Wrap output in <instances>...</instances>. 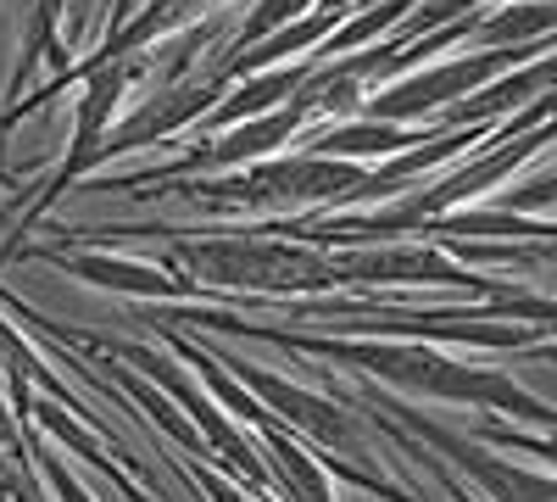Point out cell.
<instances>
[{
  "label": "cell",
  "instance_id": "30bf717a",
  "mask_svg": "<svg viewBox=\"0 0 557 502\" xmlns=\"http://www.w3.org/2000/svg\"><path fill=\"white\" fill-rule=\"evenodd\" d=\"M268 458H273V475H278V486L290 491V502H335V491H330V475H323L318 464H312V452L301 446V441H290L278 425H268L262 430V441H257Z\"/></svg>",
  "mask_w": 557,
  "mask_h": 502
},
{
  "label": "cell",
  "instance_id": "277c9868",
  "mask_svg": "<svg viewBox=\"0 0 557 502\" xmlns=\"http://www.w3.org/2000/svg\"><path fill=\"white\" fill-rule=\"evenodd\" d=\"M330 268L341 285H368V291H391V285H430V291H457L469 302H496L507 285L485 280V273L457 268L441 246H401V241H368V246H341L330 252Z\"/></svg>",
  "mask_w": 557,
  "mask_h": 502
},
{
  "label": "cell",
  "instance_id": "9c48e42d",
  "mask_svg": "<svg viewBox=\"0 0 557 502\" xmlns=\"http://www.w3.org/2000/svg\"><path fill=\"white\" fill-rule=\"evenodd\" d=\"M430 134H446V128H407V123H380V118H346V123H335V128H323L318 140H307L301 151H312V157H335V162H391V157H401V151H412V146H424Z\"/></svg>",
  "mask_w": 557,
  "mask_h": 502
},
{
  "label": "cell",
  "instance_id": "7a4b0ae2",
  "mask_svg": "<svg viewBox=\"0 0 557 502\" xmlns=\"http://www.w3.org/2000/svg\"><path fill=\"white\" fill-rule=\"evenodd\" d=\"M173 273L196 280L207 296H273V302H312L323 291H341L330 252H318L307 241L268 235L262 223L251 230H201V235H178L168 230V257Z\"/></svg>",
  "mask_w": 557,
  "mask_h": 502
},
{
  "label": "cell",
  "instance_id": "5b68a950",
  "mask_svg": "<svg viewBox=\"0 0 557 502\" xmlns=\"http://www.w3.org/2000/svg\"><path fill=\"white\" fill-rule=\"evenodd\" d=\"M374 402L391 414L396 430H412V436H424L430 452L441 464H451L462 480H474L491 502H557V475H541L519 458H507V452L474 441V436H462V430H446L441 419H424V414H412V407H396L374 391Z\"/></svg>",
  "mask_w": 557,
  "mask_h": 502
},
{
  "label": "cell",
  "instance_id": "5bb4252c",
  "mask_svg": "<svg viewBox=\"0 0 557 502\" xmlns=\"http://www.w3.org/2000/svg\"><path fill=\"white\" fill-rule=\"evenodd\" d=\"M12 7H17V12H28V7H34V0H12Z\"/></svg>",
  "mask_w": 557,
  "mask_h": 502
},
{
  "label": "cell",
  "instance_id": "8fae6325",
  "mask_svg": "<svg viewBox=\"0 0 557 502\" xmlns=\"http://www.w3.org/2000/svg\"><path fill=\"white\" fill-rule=\"evenodd\" d=\"M557 201V168L546 173V179H530V185H519L513 196H507V207H519V212H530V207H552Z\"/></svg>",
  "mask_w": 557,
  "mask_h": 502
},
{
  "label": "cell",
  "instance_id": "3957f363",
  "mask_svg": "<svg viewBox=\"0 0 557 502\" xmlns=\"http://www.w3.org/2000/svg\"><path fill=\"white\" fill-rule=\"evenodd\" d=\"M541 51H552V45H491V51H474V57H451V62H435V68H412V73L380 84L374 96L362 101V118L418 128L424 118H446L451 107H462L474 89L496 84L502 73L535 62Z\"/></svg>",
  "mask_w": 557,
  "mask_h": 502
},
{
  "label": "cell",
  "instance_id": "4fadbf2b",
  "mask_svg": "<svg viewBox=\"0 0 557 502\" xmlns=\"http://www.w3.org/2000/svg\"><path fill=\"white\" fill-rule=\"evenodd\" d=\"M207 486H212V497H218V502H240L235 491H228V486H218V480H207Z\"/></svg>",
  "mask_w": 557,
  "mask_h": 502
},
{
  "label": "cell",
  "instance_id": "52a82bcc",
  "mask_svg": "<svg viewBox=\"0 0 557 502\" xmlns=\"http://www.w3.org/2000/svg\"><path fill=\"white\" fill-rule=\"evenodd\" d=\"M45 262H57L62 273H73L78 285H96L112 296H139V302H178V296H207L196 280L184 273H162L146 257H112V252H39Z\"/></svg>",
  "mask_w": 557,
  "mask_h": 502
},
{
  "label": "cell",
  "instance_id": "8992f818",
  "mask_svg": "<svg viewBox=\"0 0 557 502\" xmlns=\"http://www.w3.org/2000/svg\"><path fill=\"white\" fill-rule=\"evenodd\" d=\"M235 363V375L262 396V407H273L278 419H285L290 430H301V436H312V441H323V446H335V452H346V458H357V464H368V436H362V425H357V414H346L341 402H330V396H312L307 385H290V380H278V375H268V369H257V363H240V357H228Z\"/></svg>",
  "mask_w": 557,
  "mask_h": 502
},
{
  "label": "cell",
  "instance_id": "6da1fadb",
  "mask_svg": "<svg viewBox=\"0 0 557 502\" xmlns=\"http://www.w3.org/2000/svg\"><path fill=\"white\" fill-rule=\"evenodd\" d=\"M201 325L212 330H228V335H251V341H273V346H290V352H307V357H330V363H346V369L380 380L401 396H424V402H451V407H480V414H502L513 425H541V430H557V407L535 402L519 380H507L491 363H462L441 346H424V341H380V335H290V330H268V325H240L228 313H196Z\"/></svg>",
  "mask_w": 557,
  "mask_h": 502
},
{
  "label": "cell",
  "instance_id": "ba28073f",
  "mask_svg": "<svg viewBox=\"0 0 557 502\" xmlns=\"http://www.w3.org/2000/svg\"><path fill=\"white\" fill-rule=\"evenodd\" d=\"M117 352H128V357L139 363V369L151 375V380H162V385H168V396L190 407V419H196V425H201V430L212 436V446H223L228 458H235V464H240V469H246V475H251L257 486H268V475H262V464H257L251 441H246V436H240V430L228 425V419L218 414V407H212V402L201 396V385H196L190 375H178V363H168V357H157V352H146V346H117Z\"/></svg>",
  "mask_w": 557,
  "mask_h": 502
},
{
  "label": "cell",
  "instance_id": "7c38bea8",
  "mask_svg": "<svg viewBox=\"0 0 557 502\" xmlns=\"http://www.w3.org/2000/svg\"><path fill=\"white\" fill-rule=\"evenodd\" d=\"M530 357H535V363H557V341H541Z\"/></svg>",
  "mask_w": 557,
  "mask_h": 502
}]
</instances>
